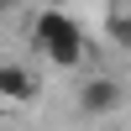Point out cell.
I'll use <instances>...</instances> for the list:
<instances>
[{"mask_svg":"<svg viewBox=\"0 0 131 131\" xmlns=\"http://www.w3.org/2000/svg\"><path fill=\"white\" fill-rule=\"evenodd\" d=\"M115 105H121V84L115 79H89L79 89V110L84 115H110Z\"/></svg>","mask_w":131,"mask_h":131,"instance_id":"1","label":"cell"},{"mask_svg":"<svg viewBox=\"0 0 131 131\" xmlns=\"http://www.w3.org/2000/svg\"><path fill=\"white\" fill-rule=\"evenodd\" d=\"M47 58L58 63V68H79V63H84V37L73 31V37H63V42H52V47H47Z\"/></svg>","mask_w":131,"mask_h":131,"instance_id":"4","label":"cell"},{"mask_svg":"<svg viewBox=\"0 0 131 131\" xmlns=\"http://www.w3.org/2000/svg\"><path fill=\"white\" fill-rule=\"evenodd\" d=\"M73 16H63V10H37L31 16V37L42 42V47H52V42H63V37H73Z\"/></svg>","mask_w":131,"mask_h":131,"instance_id":"2","label":"cell"},{"mask_svg":"<svg viewBox=\"0 0 131 131\" xmlns=\"http://www.w3.org/2000/svg\"><path fill=\"white\" fill-rule=\"evenodd\" d=\"M10 5H16V0H0V10H10Z\"/></svg>","mask_w":131,"mask_h":131,"instance_id":"6","label":"cell"},{"mask_svg":"<svg viewBox=\"0 0 131 131\" xmlns=\"http://www.w3.org/2000/svg\"><path fill=\"white\" fill-rule=\"evenodd\" d=\"M105 31H110L115 42H126V47H131V0H110V16H105Z\"/></svg>","mask_w":131,"mask_h":131,"instance_id":"5","label":"cell"},{"mask_svg":"<svg viewBox=\"0 0 131 131\" xmlns=\"http://www.w3.org/2000/svg\"><path fill=\"white\" fill-rule=\"evenodd\" d=\"M0 94L5 100H37V73L21 63H0Z\"/></svg>","mask_w":131,"mask_h":131,"instance_id":"3","label":"cell"}]
</instances>
